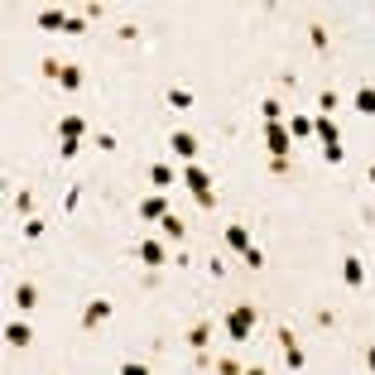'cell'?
Returning a JSON list of instances; mask_svg holds the SVG:
<instances>
[{
  "instance_id": "obj_13",
  "label": "cell",
  "mask_w": 375,
  "mask_h": 375,
  "mask_svg": "<svg viewBox=\"0 0 375 375\" xmlns=\"http://www.w3.org/2000/svg\"><path fill=\"white\" fill-rule=\"evenodd\" d=\"M82 135H87V121H82V116H63V121H58V140H78L82 145Z\"/></svg>"
},
{
  "instance_id": "obj_11",
  "label": "cell",
  "mask_w": 375,
  "mask_h": 375,
  "mask_svg": "<svg viewBox=\"0 0 375 375\" xmlns=\"http://www.w3.org/2000/svg\"><path fill=\"white\" fill-rule=\"evenodd\" d=\"M318 140H322V149H337L342 145V130H337L332 116H318Z\"/></svg>"
},
{
  "instance_id": "obj_21",
  "label": "cell",
  "mask_w": 375,
  "mask_h": 375,
  "mask_svg": "<svg viewBox=\"0 0 375 375\" xmlns=\"http://www.w3.org/2000/svg\"><path fill=\"white\" fill-rule=\"evenodd\" d=\"M164 102H168L173 111H188V106H192V92H188V87H168V92H164Z\"/></svg>"
},
{
  "instance_id": "obj_36",
  "label": "cell",
  "mask_w": 375,
  "mask_h": 375,
  "mask_svg": "<svg viewBox=\"0 0 375 375\" xmlns=\"http://www.w3.org/2000/svg\"><path fill=\"white\" fill-rule=\"evenodd\" d=\"M371 183H375V164H371Z\"/></svg>"
},
{
  "instance_id": "obj_18",
  "label": "cell",
  "mask_w": 375,
  "mask_h": 375,
  "mask_svg": "<svg viewBox=\"0 0 375 375\" xmlns=\"http://www.w3.org/2000/svg\"><path fill=\"white\" fill-rule=\"evenodd\" d=\"M289 135H294V140H308V135H318V121H313V116H289Z\"/></svg>"
},
{
  "instance_id": "obj_5",
  "label": "cell",
  "mask_w": 375,
  "mask_h": 375,
  "mask_svg": "<svg viewBox=\"0 0 375 375\" xmlns=\"http://www.w3.org/2000/svg\"><path fill=\"white\" fill-rule=\"evenodd\" d=\"M111 313H116V308H111V298H92V303L82 308V327L92 332V327H102V322H111Z\"/></svg>"
},
{
  "instance_id": "obj_19",
  "label": "cell",
  "mask_w": 375,
  "mask_h": 375,
  "mask_svg": "<svg viewBox=\"0 0 375 375\" xmlns=\"http://www.w3.org/2000/svg\"><path fill=\"white\" fill-rule=\"evenodd\" d=\"M226 245H231V250H241V255L250 250V231H245L241 221H231V226H226Z\"/></svg>"
},
{
  "instance_id": "obj_15",
  "label": "cell",
  "mask_w": 375,
  "mask_h": 375,
  "mask_svg": "<svg viewBox=\"0 0 375 375\" xmlns=\"http://www.w3.org/2000/svg\"><path fill=\"white\" fill-rule=\"evenodd\" d=\"M351 106L361 111V116H375V87H371V82H361V87H356V97H351Z\"/></svg>"
},
{
  "instance_id": "obj_32",
  "label": "cell",
  "mask_w": 375,
  "mask_h": 375,
  "mask_svg": "<svg viewBox=\"0 0 375 375\" xmlns=\"http://www.w3.org/2000/svg\"><path fill=\"white\" fill-rule=\"evenodd\" d=\"M25 236H29V241H39V236H44V221H39V216H29V221H25Z\"/></svg>"
},
{
  "instance_id": "obj_24",
  "label": "cell",
  "mask_w": 375,
  "mask_h": 375,
  "mask_svg": "<svg viewBox=\"0 0 375 375\" xmlns=\"http://www.w3.org/2000/svg\"><path fill=\"white\" fill-rule=\"evenodd\" d=\"M332 111H337V92L322 87V92H318V116H332Z\"/></svg>"
},
{
  "instance_id": "obj_30",
  "label": "cell",
  "mask_w": 375,
  "mask_h": 375,
  "mask_svg": "<svg viewBox=\"0 0 375 375\" xmlns=\"http://www.w3.org/2000/svg\"><path fill=\"white\" fill-rule=\"evenodd\" d=\"M44 78H49V82L63 78V63H58V58H44Z\"/></svg>"
},
{
  "instance_id": "obj_1",
  "label": "cell",
  "mask_w": 375,
  "mask_h": 375,
  "mask_svg": "<svg viewBox=\"0 0 375 375\" xmlns=\"http://www.w3.org/2000/svg\"><path fill=\"white\" fill-rule=\"evenodd\" d=\"M255 327H260V308H255V303H236V308L221 318V332H226L231 342H250Z\"/></svg>"
},
{
  "instance_id": "obj_16",
  "label": "cell",
  "mask_w": 375,
  "mask_h": 375,
  "mask_svg": "<svg viewBox=\"0 0 375 375\" xmlns=\"http://www.w3.org/2000/svg\"><path fill=\"white\" fill-rule=\"evenodd\" d=\"M140 260H145L149 269L168 265V255H164V245H159V241H140Z\"/></svg>"
},
{
  "instance_id": "obj_20",
  "label": "cell",
  "mask_w": 375,
  "mask_h": 375,
  "mask_svg": "<svg viewBox=\"0 0 375 375\" xmlns=\"http://www.w3.org/2000/svg\"><path fill=\"white\" fill-rule=\"evenodd\" d=\"M159 231L168 236V241H183V236H188V221H183V216H173V212H168V216L159 221Z\"/></svg>"
},
{
  "instance_id": "obj_31",
  "label": "cell",
  "mask_w": 375,
  "mask_h": 375,
  "mask_svg": "<svg viewBox=\"0 0 375 375\" xmlns=\"http://www.w3.org/2000/svg\"><path fill=\"white\" fill-rule=\"evenodd\" d=\"M63 34H87V15H68V29Z\"/></svg>"
},
{
  "instance_id": "obj_17",
  "label": "cell",
  "mask_w": 375,
  "mask_h": 375,
  "mask_svg": "<svg viewBox=\"0 0 375 375\" xmlns=\"http://www.w3.org/2000/svg\"><path fill=\"white\" fill-rule=\"evenodd\" d=\"M82 82H87V73H82L78 63H63V78H58V87H63V92H82Z\"/></svg>"
},
{
  "instance_id": "obj_9",
  "label": "cell",
  "mask_w": 375,
  "mask_h": 375,
  "mask_svg": "<svg viewBox=\"0 0 375 375\" xmlns=\"http://www.w3.org/2000/svg\"><path fill=\"white\" fill-rule=\"evenodd\" d=\"M140 216H145V221H164V216H168V202H164V192H149V197H140Z\"/></svg>"
},
{
  "instance_id": "obj_7",
  "label": "cell",
  "mask_w": 375,
  "mask_h": 375,
  "mask_svg": "<svg viewBox=\"0 0 375 375\" xmlns=\"http://www.w3.org/2000/svg\"><path fill=\"white\" fill-rule=\"evenodd\" d=\"M342 284H347V289H361V284H366V260H361V255H342Z\"/></svg>"
},
{
  "instance_id": "obj_8",
  "label": "cell",
  "mask_w": 375,
  "mask_h": 375,
  "mask_svg": "<svg viewBox=\"0 0 375 375\" xmlns=\"http://www.w3.org/2000/svg\"><path fill=\"white\" fill-rule=\"evenodd\" d=\"M188 347L197 351V356H207V347H212V322H192V327H188Z\"/></svg>"
},
{
  "instance_id": "obj_29",
  "label": "cell",
  "mask_w": 375,
  "mask_h": 375,
  "mask_svg": "<svg viewBox=\"0 0 375 375\" xmlns=\"http://www.w3.org/2000/svg\"><path fill=\"white\" fill-rule=\"evenodd\" d=\"M121 375H154L145 361H121Z\"/></svg>"
},
{
  "instance_id": "obj_12",
  "label": "cell",
  "mask_w": 375,
  "mask_h": 375,
  "mask_svg": "<svg viewBox=\"0 0 375 375\" xmlns=\"http://www.w3.org/2000/svg\"><path fill=\"white\" fill-rule=\"evenodd\" d=\"M10 303H15L20 313H34V308H39V289H34V284H15V298H10Z\"/></svg>"
},
{
  "instance_id": "obj_23",
  "label": "cell",
  "mask_w": 375,
  "mask_h": 375,
  "mask_svg": "<svg viewBox=\"0 0 375 375\" xmlns=\"http://www.w3.org/2000/svg\"><path fill=\"white\" fill-rule=\"evenodd\" d=\"M260 116H265V125H279V116H284V102H279V97H265V102H260Z\"/></svg>"
},
{
  "instance_id": "obj_22",
  "label": "cell",
  "mask_w": 375,
  "mask_h": 375,
  "mask_svg": "<svg viewBox=\"0 0 375 375\" xmlns=\"http://www.w3.org/2000/svg\"><path fill=\"white\" fill-rule=\"evenodd\" d=\"M39 29H68V10H39Z\"/></svg>"
},
{
  "instance_id": "obj_26",
  "label": "cell",
  "mask_w": 375,
  "mask_h": 375,
  "mask_svg": "<svg viewBox=\"0 0 375 375\" xmlns=\"http://www.w3.org/2000/svg\"><path fill=\"white\" fill-rule=\"evenodd\" d=\"M216 375H245V366L236 356H221V361H216Z\"/></svg>"
},
{
  "instance_id": "obj_14",
  "label": "cell",
  "mask_w": 375,
  "mask_h": 375,
  "mask_svg": "<svg viewBox=\"0 0 375 375\" xmlns=\"http://www.w3.org/2000/svg\"><path fill=\"white\" fill-rule=\"evenodd\" d=\"M149 183H154V192H164V188L178 183V173H173L168 164H149Z\"/></svg>"
},
{
  "instance_id": "obj_4",
  "label": "cell",
  "mask_w": 375,
  "mask_h": 375,
  "mask_svg": "<svg viewBox=\"0 0 375 375\" xmlns=\"http://www.w3.org/2000/svg\"><path fill=\"white\" fill-rule=\"evenodd\" d=\"M274 337H279V347H284V366H289V371H303V366H308V351L298 347V337L289 327H279Z\"/></svg>"
},
{
  "instance_id": "obj_2",
  "label": "cell",
  "mask_w": 375,
  "mask_h": 375,
  "mask_svg": "<svg viewBox=\"0 0 375 375\" xmlns=\"http://www.w3.org/2000/svg\"><path fill=\"white\" fill-rule=\"evenodd\" d=\"M183 188L197 197V207H216V188H212V173L207 168H197V164H183Z\"/></svg>"
},
{
  "instance_id": "obj_27",
  "label": "cell",
  "mask_w": 375,
  "mask_h": 375,
  "mask_svg": "<svg viewBox=\"0 0 375 375\" xmlns=\"http://www.w3.org/2000/svg\"><path fill=\"white\" fill-rule=\"evenodd\" d=\"M241 260H245V269H265V250H260V245H250Z\"/></svg>"
},
{
  "instance_id": "obj_33",
  "label": "cell",
  "mask_w": 375,
  "mask_h": 375,
  "mask_svg": "<svg viewBox=\"0 0 375 375\" xmlns=\"http://www.w3.org/2000/svg\"><path fill=\"white\" fill-rule=\"evenodd\" d=\"M78 149H82L78 140H63V145H58V154H63V159H78Z\"/></svg>"
},
{
  "instance_id": "obj_28",
  "label": "cell",
  "mask_w": 375,
  "mask_h": 375,
  "mask_svg": "<svg viewBox=\"0 0 375 375\" xmlns=\"http://www.w3.org/2000/svg\"><path fill=\"white\" fill-rule=\"evenodd\" d=\"M15 212L34 216V192H15Z\"/></svg>"
},
{
  "instance_id": "obj_34",
  "label": "cell",
  "mask_w": 375,
  "mask_h": 375,
  "mask_svg": "<svg viewBox=\"0 0 375 375\" xmlns=\"http://www.w3.org/2000/svg\"><path fill=\"white\" fill-rule=\"evenodd\" d=\"M366 371L375 375V347H366Z\"/></svg>"
},
{
  "instance_id": "obj_35",
  "label": "cell",
  "mask_w": 375,
  "mask_h": 375,
  "mask_svg": "<svg viewBox=\"0 0 375 375\" xmlns=\"http://www.w3.org/2000/svg\"><path fill=\"white\" fill-rule=\"evenodd\" d=\"M245 375H265V366H245Z\"/></svg>"
},
{
  "instance_id": "obj_6",
  "label": "cell",
  "mask_w": 375,
  "mask_h": 375,
  "mask_svg": "<svg viewBox=\"0 0 375 375\" xmlns=\"http://www.w3.org/2000/svg\"><path fill=\"white\" fill-rule=\"evenodd\" d=\"M168 149H173V159L192 164V159H197V135H188V130H173V135H168Z\"/></svg>"
},
{
  "instance_id": "obj_3",
  "label": "cell",
  "mask_w": 375,
  "mask_h": 375,
  "mask_svg": "<svg viewBox=\"0 0 375 375\" xmlns=\"http://www.w3.org/2000/svg\"><path fill=\"white\" fill-rule=\"evenodd\" d=\"M265 149H269V159H289V149H294L289 125H265Z\"/></svg>"
},
{
  "instance_id": "obj_25",
  "label": "cell",
  "mask_w": 375,
  "mask_h": 375,
  "mask_svg": "<svg viewBox=\"0 0 375 375\" xmlns=\"http://www.w3.org/2000/svg\"><path fill=\"white\" fill-rule=\"evenodd\" d=\"M327 39H332V34H327V25H308V44H313V49H327Z\"/></svg>"
},
{
  "instance_id": "obj_10",
  "label": "cell",
  "mask_w": 375,
  "mask_h": 375,
  "mask_svg": "<svg viewBox=\"0 0 375 375\" xmlns=\"http://www.w3.org/2000/svg\"><path fill=\"white\" fill-rule=\"evenodd\" d=\"M5 342H10V347H29V342H34V327H29V322H5Z\"/></svg>"
}]
</instances>
